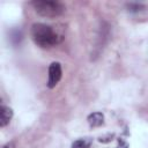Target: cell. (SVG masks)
Listing matches in <instances>:
<instances>
[{
	"label": "cell",
	"instance_id": "277c9868",
	"mask_svg": "<svg viewBox=\"0 0 148 148\" xmlns=\"http://www.w3.org/2000/svg\"><path fill=\"white\" fill-rule=\"evenodd\" d=\"M12 117H13V110L8 106L2 105L0 108V126L5 127L10 121Z\"/></svg>",
	"mask_w": 148,
	"mask_h": 148
},
{
	"label": "cell",
	"instance_id": "7a4b0ae2",
	"mask_svg": "<svg viewBox=\"0 0 148 148\" xmlns=\"http://www.w3.org/2000/svg\"><path fill=\"white\" fill-rule=\"evenodd\" d=\"M32 6L38 15L47 18L57 17L65 10V7L61 2L52 0H37L32 2Z\"/></svg>",
	"mask_w": 148,
	"mask_h": 148
},
{
	"label": "cell",
	"instance_id": "5b68a950",
	"mask_svg": "<svg viewBox=\"0 0 148 148\" xmlns=\"http://www.w3.org/2000/svg\"><path fill=\"white\" fill-rule=\"evenodd\" d=\"M88 123L91 127H98L104 123V116L102 112H92L88 116Z\"/></svg>",
	"mask_w": 148,
	"mask_h": 148
},
{
	"label": "cell",
	"instance_id": "8992f818",
	"mask_svg": "<svg viewBox=\"0 0 148 148\" xmlns=\"http://www.w3.org/2000/svg\"><path fill=\"white\" fill-rule=\"evenodd\" d=\"M92 140L90 138H83V139H77L72 143V148H89L91 145Z\"/></svg>",
	"mask_w": 148,
	"mask_h": 148
},
{
	"label": "cell",
	"instance_id": "ba28073f",
	"mask_svg": "<svg viewBox=\"0 0 148 148\" xmlns=\"http://www.w3.org/2000/svg\"><path fill=\"white\" fill-rule=\"evenodd\" d=\"M127 8H128V12L131 13H139L145 8V6L139 2H131V3H127Z\"/></svg>",
	"mask_w": 148,
	"mask_h": 148
},
{
	"label": "cell",
	"instance_id": "6da1fadb",
	"mask_svg": "<svg viewBox=\"0 0 148 148\" xmlns=\"http://www.w3.org/2000/svg\"><path fill=\"white\" fill-rule=\"evenodd\" d=\"M31 37L35 44L43 49L51 47L58 43V35L52 27L44 23H34L31 25Z\"/></svg>",
	"mask_w": 148,
	"mask_h": 148
},
{
	"label": "cell",
	"instance_id": "52a82bcc",
	"mask_svg": "<svg viewBox=\"0 0 148 148\" xmlns=\"http://www.w3.org/2000/svg\"><path fill=\"white\" fill-rule=\"evenodd\" d=\"M9 39L12 40V43L13 44H20V42H21V39H22V32L20 31V30H17V29H14V30H12L10 31V37H9Z\"/></svg>",
	"mask_w": 148,
	"mask_h": 148
},
{
	"label": "cell",
	"instance_id": "9c48e42d",
	"mask_svg": "<svg viewBox=\"0 0 148 148\" xmlns=\"http://www.w3.org/2000/svg\"><path fill=\"white\" fill-rule=\"evenodd\" d=\"M2 148H15V143H14L13 141H10V142H8V143L3 145V146H2Z\"/></svg>",
	"mask_w": 148,
	"mask_h": 148
},
{
	"label": "cell",
	"instance_id": "30bf717a",
	"mask_svg": "<svg viewBox=\"0 0 148 148\" xmlns=\"http://www.w3.org/2000/svg\"><path fill=\"white\" fill-rule=\"evenodd\" d=\"M119 148H127V145H126V143H124V146H120Z\"/></svg>",
	"mask_w": 148,
	"mask_h": 148
},
{
	"label": "cell",
	"instance_id": "3957f363",
	"mask_svg": "<svg viewBox=\"0 0 148 148\" xmlns=\"http://www.w3.org/2000/svg\"><path fill=\"white\" fill-rule=\"evenodd\" d=\"M61 74H62V71H61V65L60 62H52L49 67V80H47V87L49 88H54L58 82L60 81L61 79Z\"/></svg>",
	"mask_w": 148,
	"mask_h": 148
}]
</instances>
